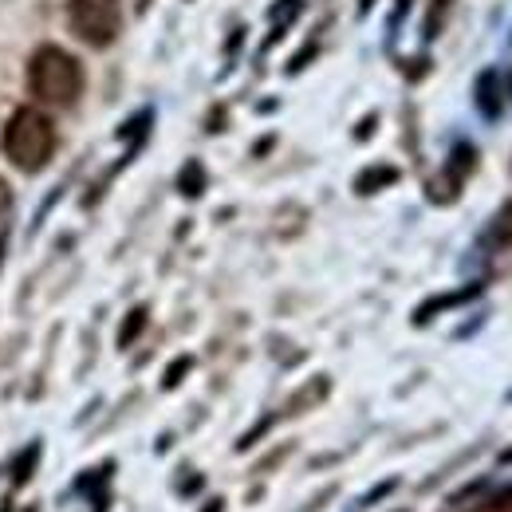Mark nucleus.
I'll return each mask as SVG.
<instances>
[{
    "mask_svg": "<svg viewBox=\"0 0 512 512\" xmlns=\"http://www.w3.org/2000/svg\"><path fill=\"white\" fill-rule=\"evenodd\" d=\"M56 150V127L44 111L36 107H20L8 127H4V154L20 166V170H40Z\"/></svg>",
    "mask_w": 512,
    "mask_h": 512,
    "instance_id": "obj_1",
    "label": "nucleus"
},
{
    "mask_svg": "<svg viewBox=\"0 0 512 512\" xmlns=\"http://www.w3.org/2000/svg\"><path fill=\"white\" fill-rule=\"evenodd\" d=\"M28 87L36 99H44L52 107H67L83 91V71L64 48H40L28 64Z\"/></svg>",
    "mask_w": 512,
    "mask_h": 512,
    "instance_id": "obj_2",
    "label": "nucleus"
},
{
    "mask_svg": "<svg viewBox=\"0 0 512 512\" xmlns=\"http://www.w3.org/2000/svg\"><path fill=\"white\" fill-rule=\"evenodd\" d=\"M123 12L119 0H71V28L91 48H107L119 36Z\"/></svg>",
    "mask_w": 512,
    "mask_h": 512,
    "instance_id": "obj_3",
    "label": "nucleus"
},
{
    "mask_svg": "<svg viewBox=\"0 0 512 512\" xmlns=\"http://www.w3.org/2000/svg\"><path fill=\"white\" fill-rule=\"evenodd\" d=\"M477 107L485 119H497L501 115V99H497V71H485L477 79Z\"/></svg>",
    "mask_w": 512,
    "mask_h": 512,
    "instance_id": "obj_4",
    "label": "nucleus"
},
{
    "mask_svg": "<svg viewBox=\"0 0 512 512\" xmlns=\"http://www.w3.org/2000/svg\"><path fill=\"white\" fill-rule=\"evenodd\" d=\"M142 320H146V312H134V320H130V327L123 331V343H130V335H134V331L142 327Z\"/></svg>",
    "mask_w": 512,
    "mask_h": 512,
    "instance_id": "obj_5",
    "label": "nucleus"
},
{
    "mask_svg": "<svg viewBox=\"0 0 512 512\" xmlns=\"http://www.w3.org/2000/svg\"><path fill=\"white\" fill-rule=\"evenodd\" d=\"M8 209V186H4V178H0V213Z\"/></svg>",
    "mask_w": 512,
    "mask_h": 512,
    "instance_id": "obj_6",
    "label": "nucleus"
},
{
    "mask_svg": "<svg viewBox=\"0 0 512 512\" xmlns=\"http://www.w3.org/2000/svg\"><path fill=\"white\" fill-rule=\"evenodd\" d=\"M493 512H512V493H509V497H505V501H501V505H497Z\"/></svg>",
    "mask_w": 512,
    "mask_h": 512,
    "instance_id": "obj_7",
    "label": "nucleus"
},
{
    "mask_svg": "<svg viewBox=\"0 0 512 512\" xmlns=\"http://www.w3.org/2000/svg\"><path fill=\"white\" fill-rule=\"evenodd\" d=\"M501 461H512V449H505V453H501Z\"/></svg>",
    "mask_w": 512,
    "mask_h": 512,
    "instance_id": "obj_8",
    "label": "nucleus"
}]
</instances>
